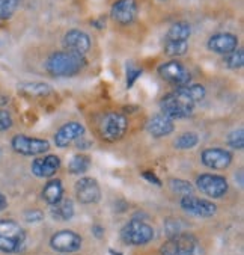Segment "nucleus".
Returning <instances> with one entry per match:
<instances>
[{"label":"nucleus","mask_w":244,"mask_h":255,"mask_svg":"<svg viewBox=\"0 0 244 255\" xmlns=\"http://www.w3.org/2000/svg\"><path fill=\"white\" fill-rule=\"evenodd\" d=\"M87 65V59L84 55L67 52L52 53L44 62L45 71L53 77H74L80 74Z\"/></svg>","instance_id":"nucleus-1"},{"label":"nucleus","mask_w":244,"mask_h":255,"mask_svg":"<svg viewBox=\"0 0 244 255\" xmlns=\"http://www.w3.org/2000/svg\"><path fill=\"white\" fill-rule=\"evenodd\" d=\"M194 106H196V103L181 88H176L173 92L164 95L160 100L162 114L172 120H184L191 117L194 112Z\"/></svg>","instance_id":"nucleus-2"},{"label":"nucleus","mask_w":244,"mask_h":255,"mask_svg":"<svg viewBox=\"0 0 244 255\" xmlns=\"http://www.w3.org/2000/svg\"><path fill=\"white\" fill-rule=\"evenodd\" d=\"M26 245L24 228L12 219H0V252L12 255Z\"/></svg>","instance_id":"nucleus-3"},{"label":"nucleus","mask_w":244,"mask_h":255,"mask_svg":"<svg viewBox=\"0 0 244 255\" xmlns=\"http://www.w3.org/2000/svg\"><path fill=\"white\" fill-rule=\"evenodd\" d=\"M160 255H202V245L196 236L184 231L169 237L160 246Z\"/></svg>","instance_id":"nucleus-4"},{"label":"nucleus","mask_w":244,"mask_h":255,"mask_svg":"<svg viewBox=\"0 0 244 255\" xmlns=\"http://www.w3.org/2000/svg\"><path fill=\"white\" fill-rule=\"evenodd\" d=\"M154 228L143 219L133 218L121 230V240L128 246H145L154 240Z\"/></svg>","instance_id":"nucleus-5"},{"label":"nucleus","mask_w":244,"mask_h":255,"mask_svg":"<svg viewBox=\"0 0 244 255\" xmlns=\"http://www.w3.org/2000/svg\"><path fill=\"white\" fill-rule=\"evenodd\" d=\"M128 130V120L121 112H107L98 121V133L106 142L121 140Z\"/></svg>","instance_id":"nucleus-6"},{"label":"nucleus","mask_w":244,"mask_h":255,"mask_svg":"<svg viewBox=\"0 0 244 255\" xmlns=\"http://www.w3.org/2000/svg\"><path fill=\"white\" fill-rule=\"evenodd\" d=\"M12 149L20 156L32 157V156H44L50 151V142L42 137H32L26 134H15L11 139Z\"/></svg>","instance_id":"nucleus-7"},{"label":"nucleus","mask_w":244,"mask_h":255,"mask_svg":"<svg viewBox=\"0 0 244 255\" xmlns=\"http://www.w3.org/2000/svg\"><path fill=\"white\" fill-rule=\"evenodd\" d=\"M157 73H159V76L163 80H166L167 83L175 85L176 88L184 86V85H188L190 80H191L190 71L185 68L184 64H181L176 59H172V61H167V62L159 65Z\"/></svg>","instance_id":"nucleus-8"},{"label":"nucleus","mask_w":244,"mask_h":255,"mask_svg":"<svg viewBox=\"0 0 244 255\" xmlns=\"http://www.w3.org/2000/svg\"><path fill=\"white\" fill-rule=\"evenodd\" d=\"M179 206L181 209L191 215V216H196V218H213L217 213V206L213 201H207V199H201L194 195H187L182 196L179 201Z\"/></svg>","instance_id":"nucleus-9"},{"label":"nucleus","mask_w":244,"mask_h":255,"mask_svg":"<svg viewBox=\"0 0 244 255\" xmlns=\"http://www.w3.org/2000/svg\"><path fill=\"white\" fill-rule=\"evenodd\" d=\"M196 187L207 196L217 199L228 193L229 184L223 175L219 174H201L196 178Z\"/></svg>","instance_id":"nucleus-10"},{"label":"nucleus","mask_w":244,"mask_h":255,"mask_svg":"<svg viewBox=\"0 0 244 255\" xmlns=\"http://www.w3.org/2000/svg\"><path fill=\"white\" fill-rule=\"evenodd\" d=\"M83 239L71 230H61L50 237V248L59 254H74L81 249Z\"/></svg>","instance_id":"nucleus-11"},{"label":"nucleus","mask_w":244,"mask_h":255,"mask_svg":"<svg viewBox=\"0 0 244 255\" xmlns=\"http://www.w3.org/2000/svg\"><path fill=\"white\" fill-rule=\"evenodd\" d=\"M76 198L80 204L89 206L101 201V187L95 178L92 177H81L74 184Z\"/></svg>","instance_id":"nucleus-12"},{"label":"nucleus","mask_w":244,"mask_h":255,"mask_svg":"<svg viewBox=\"0 0 244 255\" xmlns=\"http://www.w3.org/2000/svg\"><path fill=\"white\" fill-rule=\"evenodd\" d=\"M137 14H139L137 0H116L110 9L112 20L121 26H128L134 23Z\"/></svg>","instance_id":"nucleus-13"},{"label":"nucleus","mask_w":244,"mask_h":255,"mask_svg":"<svg viewBox=\"0 0 244 255\" xmlns=\"http://www.w3.org/2000/svg\"><path fill=\"white\" fill-rule=\"evenodd\" d=\"M62 44L67 52H73L79 55H86L92 47L90 36L80 29H70L68 32H65L62 38Z\"/></svg>","instance_id":"nucleus-14"},{"label":"nucleus","mask_w":244,"mask_h":255,"mask_svg":"<svg viewBox=\"0 0 244 255\" xmlns=\"http://www.w3.org/2000/svg\"><path fill=\"white\" fill-rule=\"evenodd\" d=\"M232 152L223 148H205L201 152V162L204 166L216 171L226 169L232 163Z\"/></svg>","instance_id":"nucleus-15"},{"label":"nucleus","mask_w":244,"mask_h":255,"mask_svg":"<svg viewBox=\"0 0 244 255\" xmlns=\"http://www.w3.org/2000/svg\"><path fill=\"white\" fill-rule=\"evenodd\" d=\"M62 166V162L55 154H44L35 159L30 165V171L36 178H50Z\"/></svg>","instance_id":"nucleus-16"},{"label":"nucleus","mask_w":244,"mask_h":255,"mask_svg":"<svg viewBox=\"0 0 244 255\" xmlns=\"http://www.w3.org/2000/svg\"><path fill=\"white\" fill-rule=\"evenodd\" d=\"M207 47L213 53L226 56L231 52H234L235 48H238V36L234 33H229V32L214 33L208 38Z\"/></svg>","instance_id":"nucleus-17"},{"label":"nucleus","mask_w":244,"mask_h":255,"mask_svg":"<svg viewBox=\"0 0 244 255\" xmlns=\"http://www.w3.org/2000/svg\"><path fill=\"white\" fill-rule=\"evenodd\" d=\"M86 133L84 127L80 124V123H76V121H71V123H67L64 124L53 136V140H55V145L58 148H67L70 143L76 142L77 139L83 137Z\"/></svg>","instance_id":"nucleus-18"},{"label":"nucleus","mask_w":244,"mask_h":255,"mask_svg":"<svg viewBox=\"0 0 244 255\" xmlns=\"http://www.w3.org/2000/svg\"><path fill=\"white\" fill-rule=\"evenodd\" d=\"M146 130H148V133L156 139L166 137V136L173 133L175 123H173L172 118L166 117L164 114H160V115H156V117L150 118V121L146 123Z\"/></svg>","instance_id":"nucleus-19"},{"label":"nucleus","mask_w":244,"mask_h":255,"mask_svg":"<svg viewBox=\"0 0 244 255\" xmlns=\"http://www.w3.org/2000/svg\"><path fill=\"white\" fill-rule=\"evenodd\" d=\"M64 198V184L59 178H53L47 181V184L42 189V199L48 204V206H55Z\"/></svg>","instance_id":"nucleus-20"},{"label":"nucleus","mask_w":244,"mask_h":255,"mask_svg":"<svg viewBox=\"0 0 244 255\" xmlns=\"http://www.w3.org/2000/svg\"><path fill=\"white\" fill-rule=\"evenodd\" d=\"M74 213H76L74 202L70 198H62L58 204L52 206V216H53V219H56L59 222L71 221Z\"/></svg>","instance_id":"nucleus-21"},{"label":"nucleus","mask_w":244,"mask_h":255,"mask_svg":"<svg viewBox=\"0 0 244 255\" xmlns=\"http://www.w3.org/2000/svg\"><path fill=\"white\" fill-rule=\"evenodd\" d=\"M190 36H191V26L187 21H176L167 29L164 39L166 41H188Z\"/></svg>","instance_id":"nucleus-22"},{"label":"nucleus","mask_w":244,"mask_h":255,"mask_svg":"<svg viewBox=\"0 0 244 255\" xmlns=\"http://www.w3.org/2000/svg\"><path fill=\"white\" fill-rule=\"evenodd\" d=\"M92 165V159L87 154H83V152H79V154L73 156L70 163H68V171L73 175H83L84 172H87V169Z\"/></svg>","instance_id":"nucleus-23"},{"label":"nucleus","mask_w":244,"mask_h":255,"mask_svg":"<svg viewBox=\"0 0 244 255\" xmlns=\"http://www.w3.org/2000/svg\"><path fill=\"white\" fill-rule=\"evenodd\" d=\"M20 91L29 97H47L53 92V88L48 83L42 82H32V83H23L20 85Z\"/></svg>","instance_id":"nucleus-24"},{"label":"nucleus","mask_w":244,"mask_h":255,"mask_svg":"<svg viewBox=\"0 0 244 255\" xmlns=\"http://www.w3.org/2000/svg\"><path fill=\"white\" fill-rule=\"evenodd\" d=\"M164 55H167L169 58H178L187 53L188 50V41H166L164 39Z\"/></svg>","instance_id":"nucleus-25"},{"label":"nucleus","mask_w":244,"mask_h":255,"mask_svg":"<svg viewBox=\"0 0 244 255\" xmlns=\"http://www.w3.org/2000/svg\"><path fill=\"white\" fill-rule=\"evenodd\" d=\"M199 143V136L194 133V131H185L182 134H179L173 146L178 149H191Z\"/></svg>","instance_id":"nucleus-26"},{"label":"nucleus","mask_w":244,"mask_h":255,"mask_svg":"<svg viewBox=\"0 0 244 255\" xmlns=\"http://www.w3.org/2000/svg\"><path fill=\"white\" fill-rule=\"evenodd\" d=\"M143 74V68L137 64H134L133 61L127 62V70H125V86L130 89L134 86V83L140 79V76Z\"/></svg>","instance_id":"nucleus-27"},{"label":"nucleus","mask_w":244,"mask_h":255,"mask_svg":"<svg viewBox=\"0 0 244 255\" xmlns=\"http://www.w3.org/2000/svg\"><path fill=\"white\" fill-rule=\"evenodd\" d=\"M225 65L229 70H240L244 65V52L243 48H235L234 52H231L229 55L225 56Z\"/></svg>","instance_id":"nucleus-28"},{"label":"nucleus","mask_w":244,"mask_h":255,"mask_svg":"<svg viewBox=\"0 0 244 255\" xmlns=\"http://www.w3.org/2000/svg\"><path fill=\"white\" fill-rule=\"evenodd\" d=\"M20 0H0V21L9 20L18 9Z\"/></svg>","instance_id":"nucleus-29"},{"label":"nucleus","mask_w":244,"mask_h":255,"mask_svg":"<svg viewBox=\"0 0 244 255\" xmlns=\"http://www.w3.org/2000/svg\"><path fill=\"white\" fill-rule=\"evenodd\" d=\"M169 187L173 193H178V195H182V196H187V195H193V186L191 183L185 181V180H181V178H172L169 180Z\"/></svg>","instance_id":"nucleus-30"},{"label":"nucleus","mask_w":244,"mask_h":255,"mask_svg":"<svg viewBox=\"0 0 244 255\" xmlns=\"http://www.w3.org/2000/svg\"><path fill=\"white\" fill-rule=\"evenodd\" d=\"M181 222H182V221L175 219V218H167V219L164 221V233H166L167 239H169V237H173V236H176V234L184 233V224L179 225Z\"/></svg>","instance_id":"nucleus-31"},{"label":"nucleus","mask_w":244,"mask_h":255,"mask_svg":"<svg viewBox=\"0 0 244 255\" xmlns=\"http://www.w3.org/2000/svg\"><path fill=\"white\" fill-rule=\"evenodd\" d=\"M228 145L232 148V149H243L244 148V130L243 128H238V130H234L228 134Z\"/></svg>","instance_id":"nucleus-32"},{"label":"nucleus","mask_w":244,"mask_h":255,"mask_svg":"<svg viewBox=\"0 0 244 255\" xmlns=\"http://www.w3.org/2000/svg\"><path fill=\"white\" fill-rule=\"evenodd\" d=\"M12 126H14V118L11 112L0 109V133L8 131L9 128H12Z\"/></svg>","instance_id":"nucleus-33"},{"label":"nucleus","mask_w":244,"mask_h":255,"mask_svg":"<svg viewBox=\"0 0 244 255\" xmlns=\"http://www.w3.org/2000/svg\"><path fill=\"white\" fill-rule=\"evenodd\" d=\"M44 219V213L38 209H33V210H27L24 213V221L27 224H38Z\"/></svg>","instance_id":"nucleus-34"},{"label":"nucleus","mask_w":244,"mask_h":255,"mask_svg":"<svg viewBox=\"0 0 244 255\" xmlns=\"http://www.w3.org/2000/svg\"><path fill=\"white\" fill-rule=\"evenodd\" d=\"M142 177H143V180H146L148 183H151V184H154V186H157V187H162V180L153 172V171H143L142 172Z\"/></svg>","instance_id":"nucleus-35"},{"label":"nucleus","mask_w":244,"mask_h":255,"mask_svg":"<svg viewBox=\"0 0 244 255\" xmlns=\"http://www.w3.org/2000/svg\"><path fill=\"white\" fill-rule=\"evenodd\" d=\"M90 233H92V236L95 237V239H103L104 237V234H106V230H104V227H101L100 224H93L92 227H90Z\"/></svg>","instance_id":"nucleus-36"},{"label":"nucleus","mask_w":244,"mask_h":255,"mask_svg":"<svg viewBox=\"0 0 244 255\" xmlns=\"http://www.w3.org/2000/svg\"><path fill=\"white\" fill-rule=\"evenodd\" d=\"M90 26L96 27L98 30L104 29V27H106V17H100V18H95V20H92V21H90Z\"/></svg>","instance_id":"nucleus-37"},{"label":"nucleus","mask_w":244,"mask_h":255,"mask_svg":"<svg viewBox=\"0 0 244 255\" xmlns=\"http://www.w3.org/2000/svg\"><path fill=\"white\" fill-rule=\"evenodd\" d=\"M6 207H8V198L0 192V212L6 210Z\"/></svg>","instance_id":"nucleus-38"},{"label":"nucleus","mask_w":244,"mask_h":255,"mask_svg":"<svg viewBox=\"0 0 244 255\" xmlns=\"http://www.w3.org/2000/svg\"><path fill=\"white\" fill-rule=\"evenodd\" d=\"M238 180V186L243 187V169L238 171V174H235V181Z\"/></svg>","instance_id":"nucleus-39"},{"label":"nucleus","mask_w":244,"mask_h":255,"mask_svg":"<svg viewBox=\"0 0 244 255\" xmlns=\"http://www.w3.org/2000/svg\"><path fill=\"white\" fill-rule=\"evenodd\" d=\"M162 2H164V0H162Z\"/></svg>","instance_id":"nucleus-40"},{"label":"nucleus","mask_w":244,"mask_h":255,"mask_svg":"<svg viewBox=\"0 0 244 255\" xmlns=\"http://www.w3.org/2000/svg\"><path fill=\"white\" fill-rule=\"evenodd\" d=\"M0 152H2V151H0Z\"/></svg>","instance_id":"nucleus-41"}]
</instances>
